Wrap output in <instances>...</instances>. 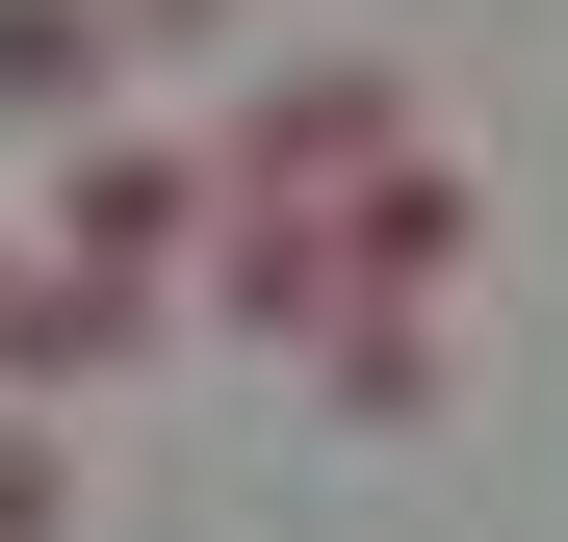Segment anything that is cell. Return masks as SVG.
<instances>
[{
    "label": "cell",
    "instance_id": "obj_2",
    "mask_svg": "<svg viewBox=\"0 0 568 542\" xmlns=\"http://www.w3.org/2000/svg\"><path fill=\"white\" fill-rule=\"evenodd\" d=\"M52 517H78V439H52V413H0V542H52Z\"/></svg>",
    "mask_w": 568,
    "mask_h": 542
},
{
    "label": "cell",
    "instance_id": "obj_1",
    "mask_svg": "<svg viewBox=\"0 0 568 542\" xmlns=\"http://www.w3.org/2000/svg\"><path fill=\"white\" fill-rule=\"evenodd\" d=\"M0 104H104V0H0Z\"/></svg>",
    "mask_w": 568,
    "mask_h": 542
}]
</instances>
